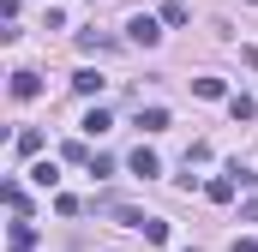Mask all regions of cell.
<instances>
[{"mask_svg": "<svg viewBox=\"0 0 258 252\" xmlns=\"http://www.w3.org/2000/svg\"><path fill=\"white\" fill-rule=\"evenodd\" d=\"M126 42H138V48H156V42H162V24H156L150 12H138V18H126Z\"/></svg>", "mask_w": 258, "mask_h": 252, "instance_id": "obj_1", "label": "cell"}, {"mask_svg": "<svg viewBox=\"0 0 258 252\" xmlns=\"http://www.w3.org/2000/svg\"><path fill=\"white\" fill-rule=\"evenodd\" d=\"M72 90L78 96H102V72H72Z\"/></svg>", "mask_w": 258, "mask_h": 252, "instance_id": "obj_6", "label": "cell"}, {"mask_svg": "<svg viewBox=\"0 0 258 252\" xmlns=\"http://www.w3.org/2000/svg\"><path fill=\"white\" fill-rule=\"evenodd\" d=\"M162 24H186V6L180 0H162Z\"/></svg>", "mask_w": 258, "mask_h": 252, "instance_id": "obj_14", "label": "cell"}, {"mask_svg": "<svg viewBox=\"0 0 258 252\" xmlns=\"http://www.w3.org/2000/svg\"><path fill=\"white\" fill-rule=\"evenodd\" d=\"M12 252H30V246H12Z\"/></svg>", "mask_w": 258, "mask_h": 252, "instance_id": "obj_18", "label": "cell"}, {"mask_svg": "<svg viewBox=\"0 0 258 252\" xmlns=\"http://www.w3.org/2000/svg\"><path fill=\"white\" fill-rule=\"evenodd\" d=\"M234 252H258V234H240V240H234Z\"/></svg>", "mask_w": 258, "mask_h": 252, "instance_id": "obj_17", "label": "cell"}, {"mask_svg": "<svg viewBox=\"0 0 258 252\" xmlns=\"http://www.w3.org/2000/svg\"><path fill=\"white\" fill-rule=\"evenodd\" d=\"M36 150H42V132L24 126V132H18V156H36Z\"/></svg>", "mask_w": 258, "mask_h": 252, "instance_id": "obj_10", "label": "cell"}, {"mask_svg": "<svg viewBox=\"0 0 258 252\" xmlns=\"http://www.w3.org/2000/svg\"><path fill=\"white\" fill-rule=\"evenodd\" d=\"M144 240H156V246H162V240H168V222H162V216H150V222H144Z\"/></svg>", "mask_w": 258, "mask_h": 252, "instance_id": "obj_15", "label": "cell"}, {"mask_svg": "<svg viewBox=\"0 0 258 252\" xmlns=\"http://www.w3.org/2000/svg\"><path fill=\"white\" fill-rule=\"evenodd\" d=\"M78 48H90V54H102V48H114L102 30H78Z\"/></svg>", "mask_w": 258, "mask_h": 252, "instance_id": "obj_9", "label": "cell"}, {"mask_svg": "<svg viewBox=\"0 0 258 252\" xmlns=\"http://www.w3.org/2000/svg\"><path fill=\"white\" fill-rule=\"evenodd\" d=\"M0 198H6L12 210H24V186H18V180H6V186H0Z\"/></svg>", "mask_w": 258, "mask_h": 252, "instance_id": "obj_16", "label": "cell"}, {"mask_svg": "<svg viewBox=\"0 0 258 252\" xmlns=\"http://www.w3.org/2000/svg\"><path fill=\"white\" fill-rule=\"evenodd\" d=\"M234 186H240V180H234V168H228V174H216V180L204 186V198H210V204H228V198H234Z\"/></svg>", "mask_w": 258, "mask_h": 252, "instance_id": "obj_4", "label": "cell"}, {"mask_svg": "<svg viewBox=\"0 0 258 252\" xmlns=\"http://www.w3.org/2000/svg\"><path fill=\"white\" fill-rule=\"evenodd\" d=\"M252 108H258L252 96H228V114H234V120H252Z\"/></svg>", "mask_w": 258, "mask_h": 252, "instance_id": "obj_12", "label": "cell"}, {"mask_svg": "<svg viewBox=\"0 0 258 252\" xmlns=\"http://www.w3.org/2000/svg\"><path fill=\"white\" fill-rule=\"evenodd\" d=\"M126 168L138 174V180H150V174H162V162H156V150H144V144L132 150V162H126Z\"/></svg>", "mask_w": 258, "mask_h": 252, "instance_id": "obj_3", "label": "cell"}, {"mask_svg": "<svg viewBox=\"0 0 258 252\" xmlns=\"http://www.w3.org/2000/svg\"><path fill=\"white\" fill-rule=\"evenodd\" d=\"M30 180H36V186H48V192H54V180H60V168H54V162H36V168H30Z\"/></svg>", "mask_w": 258, "mask_h": 252, "instance_id": "obj_11", "label": "cell"}, {"mask_svg": "<svg viewBox=\"0 0 258 252\" xmlns=\"http://www.w3.org/2000/svg\"><path fill=\"white\" fill-rule=\"evenodd\" d=\"M12 246H36V222H30L24 210L12 216Z\"/></svg>", "mask_w": 258, "mask_h": 252, "instance_id": "obj_5", "label": "cell"}, {"mask_svg": "<svg viewBox=\"0 0 258 252\" xmlns=\"http://www.w3.org/2000/svg\"><path fill=\"white\" fill-rule=\"evenodd\" d=\"M12 96H18V102H36V96H42V78H36V72H12Z\"/></svg>", "mask_w": 258, "mask_h": 252, "instance_id": "obj_2", "label": "cell"}, {"mask_svg": "<svg viewBox=\"0 0 258 252\" xmlns=\"http://www.w3.org/2000/svg\"><path fill=\"white\" fill-rule=\"evenodd\" d=\"M192 90L204 96V102H222V96H228V84H222V78H192Z\"/></svg>", "mask_w": 258, "mask_h": 252, "instance_id": "obj_7", "label": "cell"}, {"mask_svg": "<svg viewBox=\"0 0 258 252\" xmlns=\"http://www.w3.org/2000/svg\"><path fill=\"white\" fill-rule=\"evenodd\" d=\"M138 126H144V132H162V126H168V108H138Z\"/></svg>", "mask_w": 258, "mask_h": 252, "instance_id": "obj_8", "label": "cell"}, {"mask_svg": "<svg viewBox=\"0 0 258 252\" xmlns=\"http://www.w3.org/2000/svg\"><path fill=\"white\" fill-rule=\"evenodd\" d=\"M108 126H114V120H108L102 108H90V114H84V132H90V138H96V132H108Z\"/></svg>", "mask_w": 258, "mask_h": 252, "instance_id": "obj_13", "label": "cell"}]
</instances>
